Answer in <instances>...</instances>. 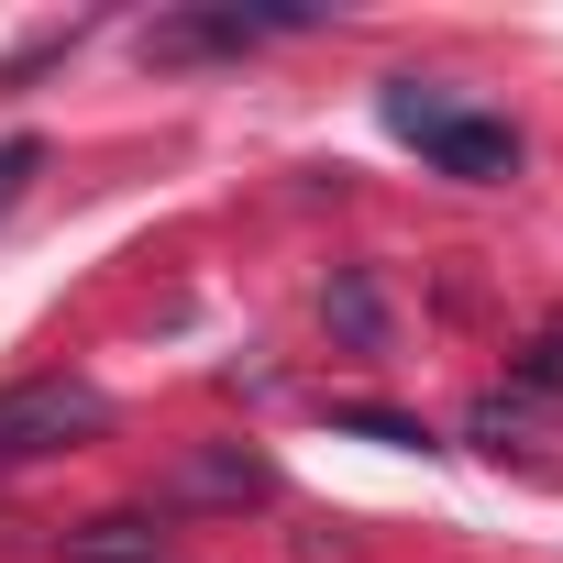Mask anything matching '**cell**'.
I'll return each mask as SVG.
<instances>
[{
    "label": "cell",
    "mask_w": 563,
    "mask_h": 563,
    "mask_svg": "<svg viewBox=\"0 0 563 563\" xmlns=\"http://www.w3.org/2000/svg\"><path fill=\"white\" fill-rule=\"evenodd\" d=\"M34 166H45V144H34V133H12V144H0V199H12Z\"/></svg>",
    "instance_id": "9c48e42d"
},
{
    "label": "cell",
    "mask_w": 563,
    "mask_h": 563,
    "mask_svg": "<svg viewBox=\"0 0 563 563\" xmlns=\"http://www.w3.org/2000/svg\"><path fill=\"white\" fill-rule=\"evenodd\" d=\"M254 497H276V464L254 442H199L177 464V508H254Z\"/></svg>",
    "instance_id": "3957f363"
},
{
    "label": "cell",
    "mask_w": 563,
    "mask_h": 563,
    "mask_svg": "<svg viewBox=\"0 0 563 563\" xmlns=\"http://www.w3.org/2000/svg\"><path fill=\"white\" fill-rule=\"evenodd\" d=\"M321 310H332V332H343L354 354H376V343H387V299H376V276H365V265H343V276H332Z\"/></svg>",
    "instance_id": "8992f818"
},
{
    "label": "cell",
    "mask_w": 563,
    "mask_h": 563,
    "mask_svg": "<svg viewBox=\"0 0 563 563\" xmlns=\"http://www.w3.org/2000/svg\"><path fill=\"white\" fill-rule=\"evenodd\" d=\"M100 431H111V398L89 376L0 387V464H34V453H67V442H100Z\"/></svg>",
    "instance_id": "7a4b0ae2"
},
{
    "label": "cell",
    "mask_w": 563,
    "mask_h": 563,
    "mask_svg": "<svg viewBox=\"0 0 563 563\" xmlns=\"http://www.w3.org/2000/svg\"><path fill=\"white\" fill-rule=\"evenodd\" d=\"M321 420H332V431H354V442H387V453H420V442H431L409 409H376V398H332Z\"/></svg>",
    "instance_id": "52a82bcc"
},
{
    "label": "cell",
    "mask_w": 563,
    "mask_h": 563,
    "mask_svg": "<svg viewBox=\"0 0 563 563\" xmlns=\"http://www.w3.org/2000/svg\"><path fill=\"white\" fill-rule=\"evenodd\" d=\"M519 387H530V398H552V409H563V310H552V321H541V332H530V354H519Z\"/></svg>",
    "instance_id": "ba28073f"
},
{
    "label": "cell",
    "mask_w": 563,
    "mask_h": 563,
    "mask_svg": "<svg viewBox=\"0 0 563 563\" xmlns=\"http://www.w3.org/2000/svg\"><path fill=\"white\" fill-rule=\"evenodd\" d=\"M376 122L398 133V144H420L442 177H464V188H508L519 177V133L497 122V111H464V100H442L431 78H387L376 89Z\"/></svg>",
    "instance_id": "6da1fadb"
},
{
    "label": "cell",
    "mask_w": 563,
    "mask_h": 563,
    "mask_svg": "<svg viewBox=\"0 0 563 563\" xmlns=\"http://www.w3.org/2000/svg\"><path fill=\"white\" fill-rule=\"evenodd\" d=\"M67 563H166V530L144 508H100V519L67 530Z\"/></svg>",
    "instance_id": "5b68a950"
},
{
    "label": "cell",
    "mask_w": 563,
    "mask_h": 563,
    "mask_svg": "<svg viewBox=\"0 0 563 563\" xmlns=\"http://www.w3.org/2000/svg\"><path fill=\"white\" fill-rule=\"evenodd\" d=\"M541 420H552V398H530V387H486V398L464 409V442H475V453H530Z\"/></svg>",
    "instance_id": "277c9868"
}]
</instances>
